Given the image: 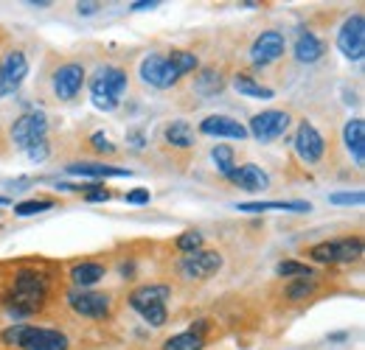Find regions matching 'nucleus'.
<instances>
[{
	"instance_id": "nucleus-14",
	"label": "nucleus",
	"mask_w": 365,
	"mask_h": 350,
	"mask_svg": "<svg viewBox=\"0 0 365 350\" xmlns=\"http://www.w3.org/2000/svg\"><path fill=\"white\" fill-rule=\"evenodd\" d=\"M85 85V68L76 65V62H68L62 68H56L53 73V92L62 98V101H71Z\"/></svg>"
},
{
	"instance_id": "nucleus-37",
	"label": "nucleus",
	"mask_w": 365,
	"mask_h": 350,
	"mask_svg": "<svg viewBox=\"0 0 365 350\" xmlns=\"http://www.w3.org/2000/svg\"><path fill=\"white\" fill-rule=\"evenodd\" d=\"M85 199H88V202H107V199H110V191H104V188H93V191L85 193Z\"/></svg>"
},
{
	"instance_id": "nucleus-22",
	"label": "nucleus",
	"mask_w": 365,
	"mask_h": 350,
	"mask_svg": "<svg viewBox=\"0 0 365 350\" xmlns=\"http://www.w3.org/2000/svg\"><path fill=\"white\" fill-rule=\"evenodd\" d=\"M225 88V79H222V73L220 70H214V68H205V70H200L197 73V79H194V90L200 92V95H217V92H222Z\"/></svg>"
},
{
	"instance_id": "nucleus-28",
	"label": "nucleus",
	"mask_w": 365,
	"mask_h": 350,
	"mask_svg": "<svg viewBox=\"0 0 365 350\" xmlns=\"http://www.w3.org/2000/svg\"><path fill=\"white\" fill-rule=\"evenodd\" d=\"M211 157H214V166H217V171H220L222 176H228L230 171L236 169V154H233V149H230V146H225V143L214 146Z\"/></svg>"
},
{
	"instance_id": "nucleus-13",
	"label": "nucleus",
	"mask_w": 365,
	"mask_h": 350,
	"mask_svg": "<svg viewBox=\"0 0 365 350\" xmlns=\"http://www.w3.org/2000/svg\"><path fill=\"white\" fill-rule=\"evenodd\" d=\"M295 154L307 163V166H315L320 163V157H323V152H326V140H323V134H320L309 121H304L298 132H295Z\"/></svg>"
},
{
	"instance_id": "nucleus-17",
	"label": "nucleus",
	"mask_w": 365,
	"mask_h": 350,
	"mask_svg": "<svg viewBox=\"0 0 365 350\" xmlns=\"http://www.w3.org/2000/svg\"><path fill=\"white\" fill-rule=\"evenodd\" d=\"M225 179H230L236 188L250 191V193H259V191H264V188L270 185V176L264 174L259 166H253V163H247V166H236Z\"/></svg>"
},
{
	"instance_id": "nucleus-4",
	"label": "nucleus",
	"mask_w": 365,
	"mask_h": 350,
	"mask_svg": "<svg viewBox=\"0 0 365 350\" xmlns=\"http://www.w3.org/2000/svg\"><path fill=\"white\" fill-rule=\"evenodd\" d=\"M169 297H172V289L163 286V283H158V286H140V289H135L130 295V306L135 308L152 328H160L169 319V311H166V300Z\"/></svg>"
},
{
	"instance_id": "nucleus-23",
	"label": "nucleus",
	"mask_w": 365,
	"mask_h": 350,
	"mask_svg": "<svg viewBox=\"0 0 365 350\" xmlns=\"http://www.w3.org/2000/svg\"><path fill=\"white\" fill-rule=\"evenodd\" d=\"M71 277H73V283H76V286L88 289V286L98 283V280L104 277V266H101V263H79V266H73Z\"/></svg>"
},
{
	"instance_id": "nucleus-1",
	"label": "nucleus",
	"mask_w": 365,
	"mask_h": 350,
	"mask_svg": "<svg viewBox=\"0 0 365 350\" xmlns=\"http://www.w3.org/2000/svg\"><path fill=\"white\" fill-rule=\"evenodd\" d=\"M48 292H51L48 275H43L40 269H17L3 297V306L11 319H26L46 306Z\"/></svg>"
},
{
	"instance_id": "nucleus-21",
	"label": "nucleus",
	"mask_w": 365,
	"mask_h": 350,
	"mask_svg": "<svg viewBox=\"0 0 365 350\" xmlns=\"http://www.w3.org/2000/svg\"><path fill=\"white\" fill-rule=\"evenodd\" d=\"M323 51H326V45L320 43L312 31H301L298 34V40H295V59L298 62L312 65V62H318L320 56H323Z\"/></svg>"
},
{
	"instance_id": "nucleus-19",
	"label": "nucleus",
	"mask_w": 365,
	"mask_h": 350,
	"mask_svg": "<svg viewBox=\"0 0 365 350\" xmlns=\"http://www.w3.org/2000/svg\"><path fill=\"white\" fill-rule=\"evenodd\" d=\"M65 171L73 176H91V179H104V176H133V171L127 169H115V166H107V163H68Z\"/></svg>"
},
{
	"instance_id": "nucleus-7",
	"label": "nucleus",
	"mask_w": 365,
	"mask_h": 350,
	"mask_svg": "<svg viewBox=\"0 0 365 350\" xmlns=\"http://www.w3.org/2000/svg\"><path fill=\"white\" fill-rule=\"evenodd\" d=\"M48 137V118L46 112H26L11 124V140L20 152H26L31 143Z\"/></svg>"
},
{
	"instance_id": "nucleus-30",
	"label": "nucleus",
	"mask_w": 365,
	"mask_h": 350,
	"mask_svg": "<svg viewBox=\"0 0 365 350\" xmlns=\"http://www.w3.org/2000/svg\"><path fill=\"white\" fill-rule=\"evenodd\" d=\"M275 272H278L281 277H312V275H315L312 266H307V263H301V261H281Z\"/></svg>"
},
{
	"instance_id": "nucleus-40",
	"label": "nucleus",
	"mask_w": 365,
	"mask_h": 350,
	"mask_svg": "<svg viewBox=\"0 0 365 350\" xmlns=\"http://www.w3.org/2000/svg\"><path fill=\"white\" fill-rule=\"evenodd\" d=\"M133 146H143V132H135V134H133Z\"/></svg>"
},
{
	"instance_id": "nucleus-32",
	"label": "nucleus",
	"mask_w": 365,
	"mask_h": 350,
	"mask_svg": "<svg viewBox=\"0 0 365 350\" xmlns=\"http://www.w3.org/2000/svg\"><path fill=\"white\" fill-rule=\"evenodd\" d=\"M315 292V280L312 277H298L289 289H287V297L289 300H304V297H309Z\"/></svg>"
},
{
	"instance_id": "nucleus-16",
	"label": "nucleus",
	"mask_w": 365,
	"mask_h": 350,
	"mask_svg": "<svg viewBox=\"0 0 365 350\" xmlns=\"http://www.w3.org/2000/svg\"><path fill=\"white\" fill-rule=\"evenodd\" d=\"M200 132L211 134V137H228V140H245L247 137V127L239 124L236 118H228V115H208V118H202Z\"/></svg>"
},
{
	"instance_id": "nucleus-6",
	"label": "nucleus",
	"mask_w": 365,
	"mask_h": 350,
	"mask_svg": "<svg viewBox=\"0 0 365 350\" xmlns=\"http://www.w3.org/2000/svg\"><path fill=\"white\" fill-rule=\"evenodd\" d=\"M29 76V59L23 51H9L0 62V98L14 95Z\"/></svg>"
},
{
	"instance_id": "nucleus-34",
	"label": "nucleus",
	"mask_w": 365,
	"mask_h": 350,
	"mask_svg": "<svg viewBox=\"0 0 365 350\" xmlns=\"http://www.w3.org/2000/svg\"><path fill=\"white\" fill-rule=\"evenodd\" d=\"M363 191H354V193H351V191H349V193H331V196H329V202H331V205H363Z\"/></svg>"
},
{
	"instance_id": "nucleus-35",
	"label": "nucleus",
	"mask_w": 365,
	"mask_h": 350,
	"mask_svg": "<svg viewBox=\"0 0 365 350\" xmlns=\"http://www.w3.org/2000/svg\"><path fill=\"white\" fill-rule=\"evenodd\" d=\"M91 146L96 149V152H104V154H113V152H115V146L107 140V134H104V132H96V134H93Z\"/></svg>"
},
{
	"instance_id": "nucleus-5",
	"label": "nucleus",
	"mask_w": 365,
	"mask_h": 350,
	"mask_svg": "<svg viewBox=\"0 0 365 350\" xmlns=\"http://www.w3.org/2000/svg\"><path fill=\"white\" fill-rule=\"evenodd\" d=\"M363 238L349 235V238H334V241H320L309 250V258L318 263H351L363 255Z\"/></svg>"
},
{
	"instance_id": "nucleus-8",
	"label": "nucleus",
	"mask_w": 365,
	"mask_h": 350,
	"mask_svg": "<svg viewBox=\"0 0 365 350\" xmlns=\"http://www.w3.org/2000/svg\"><path fill=\"white\" fill-rule=\"evenodd\" d=\"M337 48L343 51L346 59L360 62L365 56V17L363 14H351L343 28L337 31Z\"/></svg>"
},
{
	"instance_id": "nucleus-41",
	"label": "nucleus",
	"mask_w": 365,
	"mask_h": 350,
	"mask_svg": "<svg viewBox=\"0 0 365 350\" xmlns=\"http://www.w3.org/2000/svg\"><path fill=\"white\" fill-rule=\"evenodd\" d=\"M6 205H11V199L9 196H0V208H6Z\"/></svg>"
},
{
	"instance_id": "nucleus-29",
	"label": "nucleus",
	"mask_w": 365,
	"mask_h": 350,
	"mask_svg": "<svg viewBox=\"0 0 365 350\" xmlns=\"http://www.w3.org/2000/svg\"><path fill=\"white\" fill-rule=\"evenodd\" d=\"M51 208H56L53 199H29V202L14 205V213H17V216H34V213H46Z\"/></svg>"
},
{
	"instance_id": "nucleus-27",
	"label": "nucleus",
	"mask_w": 365,
	"mask_h": 350,
	"mask_svg": "<svg viewBox=\"0 0 365 350\" xmlns=\"http://www.w3.org/2000/svg\"><path fill=\"white\" fill-rule=\"evenodd\" d=\"M166 62L175 68V73L178 76H185V73H194L197 68H200V62H197V56L191 53V51H180V48H175L169 56H166Z\"/></svg>"
},
{
	"instance_id": "nucleus-26",
	"label": "nucleus",
	"mask_w": 365,
	"mask_h": 350,
	"mask_svg": "<svg viewBox=\"0 0 365 350\" xmlns=\"http://www.w3.org/2000/svg\"><path fill=\"white\" fill-rule=\"evenodd\" d=\"M233 88L239 90V95H247V98H273V90L259 85V82H253L247 73H239L233 79Z\"/></svg>"
},
{
	"instance_id": "nucleus-18",
	"label": "nucleus",
	"mask_w": 365,
	"mask_h": 350,
	"mask_svg": "<svg viewBox=\"0 0 365 350\" xmlns=\"http://www.w3.org/2000/svg\"><path fill=\"white\" fill-rule=\"evenodd\" d=\"M343 143L351 154V160L357 166H363L365 160V121L363 118H351L346 127H343Z\"/></svg>"
},
{
	"instance_id": "nucleus-39",
	"label": "nucleus",
	"mask_w": 365,
	"mask_h": 350,
	"mask_svg": "<svg viewBox=\"0 0 365 350\" xmlns=\"http://www.w3.org/2000/svg\"><path fill=\"white\" fill-rule=\"evenodd\" d=\"M155 6H160L158 0H138L133 3V11H143V9H155Z\"/></svg>"
},
{
	"instance_id": "nucleus-2",
	"label": "nucleus",
	"mask_w": 365,
	"mask_h": 350,
	"mask_svg": "<svg viewBox=\"0 0 365 350\" xmlns=\"http://www.w3.org/2000/svg\"><path fill=\"white\" fill-rule=\"evenodd\" d=\"M6 345H17L23 350H68L71 342L62 331L53 328H34V325H14L3 331Z\"/></svg>"
},
{
	"instance_id": "nucleus-20",
	"label": "nucleus",
	"mask_w": 365,
	"mask_h": 350,
	"mask_svg": "<svg viewBox=\"0 0 365 350\" xmlns=\"http://www.w3.org/2000/svg\"><path fill=\"white\" fill-rule=\"evenodd\" d=\"M242 213H267V211H284V213H309V202H242L236 205Z\"/></svg>"
},
{
	"instance_id": "nucleus-25",
	"label": "nucleus",
	"mask_w": 365,
	"mask_h": 350,
	"mask_svg": "<svg viewBox=\"0 0 365 350\" xmlns=\"http://www.w3.org/2000/svg\"><path fill=\"white\" fill-rule=\"evenodd\" d=\"M202 334L200 331H194V328H188V331H182L178 336H172V339H166V345L163 350H202Z\"/></svg>"
},
{
	"instance_id": "nucleus-36",
	"label": "nucleus",
	"mask_w": 365,
	"mask_h": 350,
	"mask_svg": "<svg viewBox=\"0 0 365 350\" xmlns=\"http://www.w3.org/2000/svg\"><path fill=\"white\" fill-rule=\"evenodd\" d=\"M124 199H127L130 205H149V191H143V188H135V191H130Z\"/></svg>"
},
{
	"instance_id": "nucleus-3",
	"label": "nucleus",
	"mask_w": 365,
	"mask_h": 350,
	"mask_svg": "<svg viewBox=\"0 0 365 350\" xmlns=\"http://www.w3.org/2000/svg\"><path fill=\"white\" fill-rule=\"evenodd\" d=\"M127 90V70L115 68V65H107V68H98L96 76L91 79V95L93 104L98 110H115L121 95Z\"/></svg>"
},
{
	"instance_id": "nucleus-10",
	"label": "nucleus",
	"mask_w": 365,
	"mask_h": 350,
	"mask_svg": "<svg viewBox=\"0 0 365 350\" xmlns=\"http://www.w3.org/2000/svg\"><path fill=\"white\" fill-rule=\"evenodd\" d=\"M178 269H180L182 277H197V280H202V277H211V275H217L220 269H222V255L217 253V250H197V253H188L180 263H178Z\"/></svg>"
},
{
	"instance_id": "nucleus-31",
	"label": "nucleus",
	"mask_w": 365,
	"mask_h": 350,
	"mask_svg": "<svg viewBox=\"0 0 365 350\" xmlns=\"http://www.w3.org/2000/svg\"><path fill=\"white\" fill-rule=\"evenodd\" d=\"M178 250L180 253H197V250H202V233H197V230H185L182 235H178Z\"/></svg>"
},
{
	"instance_id": "nucleus-11",
	"label": "nucleus",
	"mask_w": 365,
	"mask_h": 350,
	"mask_svg": "<svg viewBox=\"0 0 365 350\" xmlns=\"http://www.w3.org/2000/svg\"><path fill=\"white\" fill-rule=\"evenodd\" d=\"M178 73H175V68L166 62V56H160V53H152V56H146L143 62H140V82L143 85H149V88H158V90H169L178 85Z\"/></svg>"
},
{
	"instance_id": "nucleus-12",
	"label": "nucleus",
	"mask_w": 365,
	"mask_h": 350,
	"mask_svg": "<svg viewBox=\"0 0 365 350\" xmlns=\"http://www.w3.org/2000/svg\"><path fill=\"white\" fill-rule=\"evenodd\" d=\"M68 303L76 314L88 317V319H107L110 317V308H113V300L110 295H101V292H68Z\"/></svg>"
},
{
	"instance_id": "nucleus-38",
	"label": "nucleus",
	"mask_w": 365,
	"mask_h": 350,
	"mask_svg": "<svg viewBox=\"0 0 365 350\" xmlns=\"http://www.w3.org/2000/svg\"><path fill=\"white\" fill-rule=\"evenodd\" d=\"M96 11H98V3H96V0L79 3V14H96Z\"/></svg>"
},
{
	"instance_id": "nucleus-33",
	"label": "nucleus",
	"mask_w": 365,
	"mask_h": 350,
	"mask_svg": "<svg viewBox=\"0 0 365 350\" xmlns=\"http://www.w3.org/2000/svg\"><path fill=\"white\" fill-rule=\"evenodd\" d=\"M26 154H29V160L31 163H43L48 154H51V146H48V137L43 140H37V143H31L29 149H26Z\"/></svg>"
},
{
	"instance_id": "nucleus-24",
	"label": "nucleus",
	"mask_w": 365,
	"mask_h": 350,
	"mask_svg": "<svg viewBox=\"0 0 365 350\" xmlns=\"http://www.w3.org/2000/svg\"><path fill=\"white\" fill-rule=\"evenodd\" d=\"M166 143L178 146V149H188V146H194V129L185 121H175L166 127Z\"/></svg>"
},
{
	"instance_id": "nucleus-9",
	"label": "nucleus",
	"mask_w": 365,
	"mask_h": 350,
	"mask_svg": "<svg viewBox=\"0 0 365 350\" xmlns=\"http://www.w3.org/2000/svg\"><path fill=\"white\" fill-rule=\"evenodd\" d=\"M287 129H289V115L284 110H264V112L250 118L247 134H253L262 143H270L275 137H281Z\"/></svg>"
},
{
	"instance_id": "nucleus-15",
	"label": "nucleus",
	"mask_w": 365,
	"mask_h": 350,
	"mask_svg": "<svg viewBox=\"0 0 365 350\" xmlns=\"http://www.w3.org/2000/svg\"><path fill=\"white\" fill-rule=\"evenodd\" d=\"M284 48H287V43H284L281 31H264L256 37V43L250 48V59H253V65L264 68V65L275 62L278 56H284Z\"/></svg>"
}]
</instances>
